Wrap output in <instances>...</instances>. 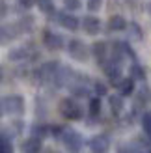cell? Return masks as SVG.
Returning <instances> with one entry per match:
<instances>
[{
  "label": "cell",
  "mask_w": 151,
  "mask_h": 153,
  "mask_svg": "<svg viewBox=\"0 0 151 153\" xmlns=\"http://www.w3.org/2000/svg\"><path fill=\"white\" fill-rule=\"evenodd\" d=\"M67 51H69V56L71 58H75L77 62H86L88 60V47L82 41H78V39H71L69 41V45H67Z\"/></svg>",
  "instance_id": "cell-4"
},
{
  "label": "cell",
  "mask_w": 151,
  "mask_h": 153,
  "mask_svg": "<svg viewBox=\"0 0 151 153\" xmlns=\"http://www.w3.org/2000/svg\"><path fill=\"white\" fill-rule=\"evenodd\" d=\"M90 149L92 153H108L110 149V140L107 134H97L90 140Z\"/></svg>",
  "instance_id": "cell-5"
},
{
  "label": "cell",
  "mask_w": 151,
  "mask_h": 153,
  "mask_svg": "<svg viewBox=\"0 0 151 153\" xmlns=\"http://www.w3.org/2000/svg\"><path fill=\"white\" fill-rule=\"evenodd\" d=\"M22 114L24 112V99L21 95H7L2 99V114Z\"/></svg>",
  "instance_id": "cell-1"
},
{
  "label": "cell",
  "mask_w": 151,
  "mask_h": 153,
  "mask_svg": "<svg viewBox=\"0 0 151 153\" xmlns=\"http://www.w3.org/2000/svg\"><path fill=\"white\" fill-rule=\"evenodd\" d=\"M108 103H110V108H112L114 114H121V110H123V99L119 95H112L108 99Z\"/></svg>",
  "instance_id": "cell-14"
},
{
  "label": "cell",
  "mask_w": 151,
  "mask_h": 153,
  "mask_svg": "<svg viewBox=\"0 0 151 153\" xmlns=\"http://www.w3.org/2000/svg\"><path fill=\"white\" fill-rule=\"evenodd\" d=\"M131 73H132V79H134V80H144V79H146L144 67H140L138 64H134V65L131 67Z\"/></svg>",
  "instance_id": "cell-16"
},
{
  "label": "cell",
  "mask_w": 151,
  "mask_h": 153,
  "mask_svg": "<svg viewBox=\"0 0 151 153\" xmlns=\"http://www.w3.org/2000/svg\"><path fill=\"white\" fill-rule=\"evenodd\" d=\"M32 133H34V136H37V138H43V136L49 134V129L45 127V125H36L32 129Z\"/></svg>",
  "instance_id": "cell-19"
},
{
  "label": "cell",
  "mask_w": 151,
  "mask_h": 153,
  "mask_svg": "<svg viewBox=\"0 0 151 153\" xmlns=\"http://www.w3.org/2000/svg\"><path fill=\"white\" fill-rule=\"evenodd\" d=\"M149 153H151V151H149Z\"/></svg>",
  "instance_id": "cell-30"
},
{
  "label": "cell",
  "mask_w": 151,
  "mask_h": 153,
  "mask_svg": "<svg viewBox=\"0 0 151 153\" xmlns=\"http://www.w3.org/2000/svg\"><path fill=\"white\" fill-rule=\"evenodd\" d=\"M60 112H62V116L67 118V120H80L82 118L80 106L75 103L73 99H64V101L60 103Z\"/></svg>",
  "instance_id": "cell-3"
},
{
  "label": "cell",
  "mask_w": 151,
  "mask_h": 153,
  "mask_svg": "<svg viewBox=\"0 0 151 153\" xmlns=\"http://www.w3.org/2000/svg\"><path fill=\"white\" fill-rule=\"evenodd\" d=\"M142 127H144V131L147 134H151V112H146L142 116Z\"/></svg>",
  "instance_id": "cell-18"
},
{
  "label": "cell",
  "mask_w": 151,
  "mask_h": 153,
  "mask_svg": "<svg viewBox=\"0 0 151 153\" xmlns=\"http://www.w3.org/2000/svg\"><path fill=\"white\" fill-rule=\"evenodd\" d=\"M99 112H101V99L95 97L90 101V114L92 116H99Z\"/></svg>",
  "instance_id": "cell-17"
},
{
  "label": "cell",
  "mask_w": 151,
  "mask_h": 153,
  "mask_svg": "<svg viewBox=\"0 0 151 153\" xmlns=\"http://www.w3.org/2000/svg\"><path fill=\"white\" fill-rule=\"evenodd\" d=\"M32 22H34V19L32 17H26V21L24 19H21V30H24V32H28V30H32Z\"/></svg>",
  "instance_id": "cell-22"
},
{
  "label": "cell",
  "mask_w": 151,
  "mask_h": 153,
  "mask_svg": "<svg viewBox=\"0 0 151 153\" xmlns=\"http://www.w3.org/2000/svg\"><path fill=\"white\" fill-rule=\"evenodd\" d=\"M64 4H65V7H67V10H71V11L78 10V7L82 6V2H80V0H64Z\"/></svg>",
  "instance_id": "cell-21"
},
{
  "label": "cell",
  "mask_w": 151,
  "mask_h": 153,
  "mask_svg": "<svg viewBox=\"0 0 151 153\" xmlns=\"http://www.w3.org/2000/svg\"><path fill=\"white\" fill-rule=\"evenodd\" d=\"M62 131H64V129L60 127V125H54V127H50V133L54 134V136H60V134H62Z\"/></svg>",
  "instance_id": "cell-27"
},
{
  "label": "cell",
  "mask_w": 151,
  "mask_h": 153,
  "mask_svg": "<svg viewBox=\"0 0 151 153\" xmlns=\"http://www.w3.org/2000/svg\"><path fill=\"white\" fill-rule=\"evenodd\" d=\"M71 91H73V95H77V97H84V95H88V94H90V91H88L84 86H75Z\"/></svg>",
  "instance_id": "cell-24"
},
{
  "label": "cell",
  "mask_w": 151,
  "mask_h": 153,
  "mask_svg": "<svg viewBox=\"0 0 151 153\" xmlns=\"http://www.w3.org/2000/svg\"><path fill=\"white\" fill-rule=\"evenodd\" d=\"M119 88V94L121 95H131L134 91V79L131 76V79H121V82L118 84Z\"/></svg>",
  "instance_id": "cell-11"
},
{
  "label": "cell",
  "mask_w": 151,
  "mask_h": 153,
  "mask_svg": "<svg viewBox=\"0 0 151 153\" xmlns=\"http://www.w3.org/2000/svg\"><path fill=\"white\" fill-rule=\"evenodd\" d=\"M119 153H134V149L127 148V146H121V148H119Z\"/></svg>",
  "instance_id": "cell-29"
},
{
  "label": "cell",
  "mask_w": 151,
  "mask_h": 153,
  "mask_svg": "<svg viewBox=\"0 0 151 153\" xmlns=\"http://www.w3.org/2000/svg\"><path fill=\"white\" fill-rule=\"evenodd\" d=\"M56 75H58V64L56 62H49L39 69V76L43 80H54Z\"/></svg>",
  "instance_id": "cell-8"
},
{
  "label": "cell",
  "mask_w": 151,
  "mask_h": 153,
  "mask_svg": "<svg viewBox=\"0 0 151 153\" xmlns=\"http://www.w3.org/2000/svg\"><path fill=\"white\" fill-rule=\"evenodd\" d=\"M0 153H13V148L7 140H2V148H0Z\"/></svg>",
  "instance_id": "cell-25"
},
{
  "label": "cell",
  "mask_w": 151,
  "mask_h": 153,
  "mask_svg": "<svg viewBox=\"0 0 151 153\" xmlns=\"http://www.w3.org/2000/svg\"><path fill=\"white\" fill-rule=\"evenodd\" d=\"M22 153H39L41 151V138H37V136H32V138H28L22 142L21 146Z\"/></svg>",
  "instance_id": "cell-9"
},
{
  "label": "cell",
  "mask_w": 151,
  "mask_h": 153,
  "mask_svg": "<svg viewBox=\"0 0 151 153\" xmlns=\"http://www.w3.org/2000/svg\"><path fill=\"white\" fill-rule=\"evenodd\" d=\"M88 10L90 11H97V10H99V7L103 6V0H88Z\"/></svg>",
  "instance_id": "cell-23"
},
{
  "label": "cell",
  "mask_w": 151,
  "mask_h": 153,
  "mask_svg": "<svg viewBox=\"0 0 151 153\" xmlns=\"http://www.w3.org/2000/svg\"><path fill=\"white\" fill-rule=\"evenodd\" d=\"M93 54L99 60L101 64H104V58H107V43L104 41H97L93 43Z\"/></svg>",
  "instance_id": "cell-12"
},
{
  "label": "cell",
  "mask_w": 151,
  "mask_h": 153,
  "mask_svg": "<svg viewBox=\"0 0 151 153\" xmlns=\"http://www.w3.org/2000/svg\"><path fill=\"white\" fill-rule=\"evenodd\" d=\"M108 28L110 30H125L127 28V21L121 17V15H114L108 21Z\"/></svg>",
  "instance_id": "cell-13"
},
{
  "label": "cell",
  "mask_w": 151,
  "mask_h": 153,
  "mask_svg": "<svg viewBox=\"0 0 151 153\" xmlns=\"http://www.w3.org/2000/svg\"><path fill=\"white\" fill-rule=\"evenodd\" d=\"M95 94H97V95H107V86H104V84H101V82H97V84H95Z\"/></svg>",
  "instance_id": "cell-26"
},
{
  "label": "cell",
  "mask_w": 151,
  "mask_h": 153,
  "mask_svg": "<svg viewBox=\"0 0 151 153\" xmlns=\"http://www.w3.org/2000/svg\"><path fill=\"white\" fill-rule=\"evenodd\" d=\"M22 58H26V51L24 49H15L10 52V60H22Z\"/></svg>",
  "instance_id": "cell-20"
},
{
  "label": "cell",
  "mask_w": 151,
  "mask_h": 153,
  "mask_svg": "<svg viewBox=\"0 0 151 153\" xmlns=\"http://www.w3.org/2000/svg\"><path fill=\"white\" fill-rule=\"evenodd\" d=\"M37 2V7L43 11V13H52L54 11V4H52V0H36Z\"/></svg>",
  "instance_id": "cell-15"
},
{
  "label": "cell",
  "mask_w": 151,
  "mask_h": 153,
  "mask_svg": "<svg viewBox=\"0 0 151 153\" xmlns=\"http://www.w3.org/2000/svg\"><path fill=\"white\" fill-rule=\"evenodd\" d=\"M45 45L50 49V51H58L64 47V37L58 36V34H50V32H45Z\"/></svg>",
  "instance_id": "cell-7"
},
{
  "label": "cell",
  "mask_w": 151,
  "mask_h": 153,
  "mask_svg": "<svg viewBox=\"0 0 151 153\" xmlns=\"http://www.w3.org/2000/svg\"><path fill=\"white\" fill-rule=\"evenodd\" d=\"M19 4H21V6H24V7H30V6L34 4V0H19Z\"/></svg>",
  "instance_id": "cell-28"
},
{
  "label": "cell",
  "mask_w": 151,
  "mask_h": 153,
  "mask_svg": "<svg viewBox=\"0 0 151 153\" xmlns=\"http://www.w3.org/2000/svg\"><path fill=\"white\" fill-rule=\"evenodd\" d=\"M82 26H84L86 34L95 36V34H99V30H101V22L97 17H93V15H88V17L82 19Z\"/></svg>",
  "instance_id": "cell-6"
},
{
  "label": "cell",
  "mask_w": 151,
  "mask_h": 153,
  "mask_svg": "<svg viewBox=\"0 0 151 153\" xmlns=\"http://www.w3.org/2000/svg\"><path fill=\"white\" fill-rule=\"evenodd\" d=\"M58 21H60V25H62L64 28H67V30H77L78 28V22H80L75 15H69V13H60L58 15Z\"/></svg>",
  "instance_id": "cell-10"
},
{
  "label": "cell",
  "mask_w": 151,
  "mask_h": 153,
  "mask_svg": "<svg viewBox=\"0 0 151 153\" xmlns=\"http://www.w3.org/2000/svg\"><path fill=\"white\" fill-rule=\"evenodd\" d=\"M62 140H64V146L69 149L71 153H78V151L82 149V144H84L82 136H80L77 131H73V129H67V131H64Z\"/></svg>",
  "instance_id": "cell-2"
}]
</instances>
